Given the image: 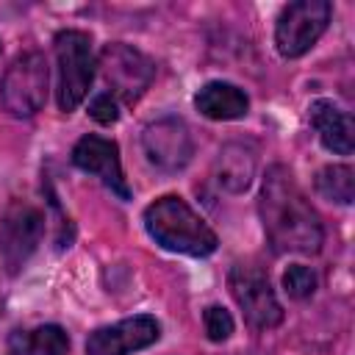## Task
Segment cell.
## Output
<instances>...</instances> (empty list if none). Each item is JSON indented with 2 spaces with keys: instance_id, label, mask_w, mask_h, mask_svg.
I'll return each instance as SVG.
<instances>
[{
  "instance_id": "ac0fdd59",
  "label": "cell",
  "mask_w": 355,
  "mask_h": 355,
  "mask_svg": "<svg viewBox=\"0 0 355 355\" xmlns=\"http://www.w3.org/2000/svg\"><path fill=\"white\" fill-rule=\"evenodd\" d=\"M202 322H205V333H208L211 341H225L233 333V316L225 308H219V305L205 308Z\"/></svg>"
},
{
  "instance_id": "5bb4252c",
  "label": "cell",
  "mask_w": 355,
  "mask_h": 355,
  "mask_svg": "<svg viewBox=\"0 0 355 355\" xmlns=\"http://www.w3.org/2000/svg\"><path fill=\"white\" fill-rule=\"evenodd\" d=\"M255 164H258V158H255V150L250 144L230 141V144H225L219 150L214 172H216V180H219L222 189H227V191H244L250 186L252 175H255Z\"/></svg>"
},
{
  "instance_id": "30bf717a",
  "label": "cell",
  "mask_w": 355,
  "mask_h": 355,
  "mask_svg": "<svg viewBox=\"0 0 355 355\" xmlns=\"http://www.w3.org/2000/svg\"><path fill=\"white\" fill-rule=\"evenodd\" d=\"M158 336H161L158 322L147 313H139V316L94 330L86 338V355H130L136 349L155 344Z\"/></svg>"
},
{
  "instance_id": "7a4b0ae2",
  "label": "cell",
  "mask_w": 355,
  "mask_h": 355,
  "mask_svg": "<svg viewBox=\"0 0 355 355\" xmlns=\"http://www.w3.org/2000/svg\"><path fill=\"white\" fill-rule=\"evenodd\" d=\"M144 227L161 247L172 252L202 258L216 250V233L200 214H194V208L186 200L175 194L158 197L153 205H147Z\"/></svg>"
},
{
  "instance_id": "8992f818",
  "label": "cell",
  "mask_w": 355,
  "mask_h": 355,
  "mask_svg": "<svg viewBox=\"0 0 355 355\" xmlns=\"http://www.w3.org/2000/svg\"><path fill=\"white\" fill-rule=\"evenodd\" d=\"M44 211L31 202L14 200L6 208L0 219V261L8 275H17L28 263L44 236Z\"/></svg>"
},
{
  "instance_id": "7c38bea8",
  "label": "cell",
  "mask_w": 355,
  "mask_h": 355,
  "mask_svg": "<svg viewBox=\"0 0 355 355\" xmlns=\"http://www.w3.org/2000/svg\"><path fill=\"white\" fill-rule=\"evenodd\" d=\"M308 119L330 153H336V155L352 153L355 128H352V116L344 108H338L333 100H316L308 108Z\"/></svg>"
},
{
  "instance_id": "277c9868",
  "label": "cell",
  "mask_w": 355,
  "mask_h": 355,
  "mask_svg": "<svg viewBox=\"0 0 355 355\" xmlns=\"http://www.w3.org/2000/svg\"><path fill=\"white\" fill-rule=\"evenodd\" d=\"M47 97V61L42 53H19L0 80V103L14 116H33Z\"/></svg>"
},
{
  "instance_id": "2e32d148",
  "label": "cell",
  "mask_w": 355,
  "mask_h": 355,
  "mask_svg": "<svg viewBox=\"0 0 355 355\" xmlns=\"http://www.w3.org/2000/svg\"><path fill=\"white\" fill-rule=\"evenodd\" d=\"M316 191L324 200H333V202H341V205L352 202V197H355V172H352V166L333 164V166L319 169V175H316Z\"/></svg>"
},
{
  "instance_id": "d6986e66",
  "label": "cell",
  "mask_w": 355,
  "mask_h": 355,
  "mask_svg": "<svg viewBox=\"0 0 355 355\" xmlns=\"http://www.w3.org/2000/svg\"><path fill=\"white\" fill-rule=\"evenodd\" d=\"M89 114H92V119H97L100 125H111V122L119 119V100L111 97L108 92H100V94L92 97Z\"/></svg>"
},
{
  "instance_id": "ba28073f",
  "label": "cell",
  "mask_w": 355,
  "mask_h": 355,
  "mask_svg": "<svg viewBox=\"0 0 355 355\" xmlns=\"http://www.w3.org/2000/svg\"><path fill=\"white\" fill-rule=\"evenodd\" d=\"M97 67L103 72L108 94L116 97V100H125V103L139 100L144 94V89L153 83V75H155L153 61L144 53H139L128 44H108L100 53Z\"/></svg>"
},
{
  "instance_id": "6da1fadb",
  "label": "cell",
  "mask_w": 355,
  "mask_h": 355,
  "mask_svg": "<svg viewBox=\"0 0 355 355\" xmlns=\"http://www.w3.org/2000/svg\"><path fill=\"white\" fill-rule=\"evenodd\" d=\"M261 219L277 252H316L324 241L316 208L283 164L266 169L261 186Z\"/></svg>"
},
{
  "instance_id": "9c48e42d",
  "label": "cell",
  "mask_w": 355,
  "mask_h": 355,
  "mask_svg": "<svg viewBox=\"0 0 355 355\" xmlns=\"http://www.w3.org/2000/svg\"><path fill=\"white\" fill-rule=\"evenodd\" d=\"M141 147H144V155L150 158V164L158 166L161 172L183 169L194 153L191 133H189L186 122L178 116H164V119L150 122L141 133Z\"/></svg>"
},
{
  "instance_id": "5b68a950",
  "label": "cell",
  "mask_w": 355,
  "mask_h": 355,
  "mask_svg": "<svg viewBox=\"0 0 355 355\" xmlns=\"http://www.w3.org/2000/svg\"><path fill=\"white\" fill-rule=\"evenodd\" d=\"M333 6L327 0H297L288 3L275 25V44L283 58H300L327 31Z\"/></svg>"
},
{
  "instance_id": "3957f363",
  "label": "cell",
  "mask_w": 355,
  "mask_h": 355,
  "mask_svg": "<svg viewBox=\"0 0 355 355\" xmlns=\"http://www.w3.org/2000/svg\"><path fill=\"white\" fill-rule=\"evenodd\" d=\"M55 61H58V108L69 114L83 103L94 80L97 61L89 33L61 31L55 36Z\"/></svg>"
},
{
  "instance_id": "52a82bcc",
  "label": "cell",
  "mask_w": 355,
  "mask_h": 355,
  "mask_svg": "<svg viewBox=\"0 0 355 355\" xmlns=\"http://www.w3.org/2000/svg\"><path fill=\"white\" fill-rule=\"evenodd\" d=\"M227 283H230L233 300L239 302V308L244 311V319L252 327L269 330L283 322V308H280L263 269H258L252 263H236L227 275Z\"/></svg>"
},
{
  "instance_id": "9a60e30c",
  "label": "cell",
  "mask_w": 355,
  "mask_h": 355,
  "mask_svg": "<svg viewBox=\"0 0 355 355\" xmlns=\"http://www.w3.org/2000/svg\"><path fill=\"white\" fill-rule=\"evenodd\" d=\"M11 355H67L69 336L58 324H42L36 330H17L8 338Z\"/></svg>"
},
{
  "instance_id": "8fae6325",
  "label": "cell",
  "mask_w": 355,
  "mask_h": 355,
  "mask_svg": "<svg viewBox=\"0 0 355 355\" xmlns=\"http://www.w3.org/2000/svg\"><path fill=\"white\" fill-rule=\"evenodd\" d=\"M72 164L94 178L103 180V186H108L119 200H130V186L125 180L122 164H119V147L111 139L103 136H83L75 150H72Z\"/></svg>"
},
{
  "instance_id": "4fadbf2b",
  "label": "cell",
  "mask_w": 355,
  "mask_h": 355,
  "mask_svg": "<svg viewBox=\"0 0 355 355\" xmlns=\"http://www.w3.org/2000/svg\"><path fill=\"white\" fill-rule=\"evenodd\" d=\"M194 105L208 119H239L247 114L250 100L239 86L227 80H211L197 92Z\"/></svg>"
},
{
  "instance_id": "e0dca14e",
  "label": "cell",
  "mask_w": 355,
  "mask_h": 355,
  "mask_svg": "<svg viewBox=\"0 0 355 355\" xmlns=\"http://www.w3.org/2000/svg\"><path fill=\"white\" fill-rule=\"evenodd\" d=\"M283 288H286L288 297L305 300V297H311V294L316 291V275H313L308 266L294 263V266H288L286 275H283Z\"/></svg>"
}]
</instances>
